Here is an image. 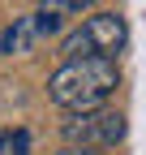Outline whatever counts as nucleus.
<instances>
[{
  "instance_id": "obj_3",
  "label": "nucleus",
  "mask_w": 146,
  "mask_h": 155,
  "mask_svg": "<svg viewBox=\"0 0 146 155\" xmlns=\"http://www.w3.org/2000/svg\"><path fill=\"white\" fill-rule=\"evenodd\" d=\"M60 138L65 147H95L107 151L125 138V116L112 108H95V112H65L60 121Z\"/></svg>"
},
{
  "instance_id": "obj_5",
  "label": "nucleus",
  "mask_w": 146,
  "mask_h": 155,
  "mask_svg": "<svg viewBox=\"0 0 146 155\" xmlns=\"http://www.w3.org/2000/svg\"><path fill=\"white\" fill-rule=\"evenodd\" d=\"M95 0H39V13H52V17H73V13H86Z\"/></svg>"
},
{
  "instance_id": "obj_6",
  "label": "nucleus",
  "mask_w": 146,
  "mask_h": 155,
  "mask_svg": "<svg viewBox=\"0 0 146 155\" xmlns=\"http://www.w3.org/2000/svg\"><path fill=\"white\" fill-rule=\"evenodd\" d=\"M56 155H103V151H95V147H60Z\"/></svg>"
},
{
  "instance_id": "obj_1",
  "label": "nucleus",
  "mask_w": 146,
  "mask_h": 155,
  "mask_svg": "<svg viewBox=\"0 0 146 155\" xmlns=\"http://www.w3.org/2000/svg\"><path fill=\"white\" fill-rule=\"evenodd\" d=\"M120 86L116 61L103 56H86V61H65L47 78V99L65 112H95L107 104V95Z\"/></svg>"
},
{
  "instance_id": "obj_2",
  "label": "nucleus",
  "mask_w": 146,
  "mask_h": 155,
  "mask_svg": "<svg viewBox=\"0 0 146 155\" xmlns=\"http://www.w3.org/2000/svg\"><path fill=\"white\" fill-rule=\"evenodd\" d=\"M129 39V26L116 9H99L82 17V26H73L60 39V56L65 61H86V56H103V61H116V52Z\"/></svg>"
},
{
  "instance_id": "obj_4",
  "label": "nucleus",
  "mask_w": 146,
  "mask_h": 155,
  "mask_svg": "<svg viewBox=\"0 0 146 155\" xmlns=\"http://www.w3.org/2000/svg\"><path fill=\"white\" fill-rule=\"evenodd\" d=\"M60 35V17L52 13H26V17H13V26L0 30V56H22L30 52L34 43Z\"/></svg>"
}]
</instances>
